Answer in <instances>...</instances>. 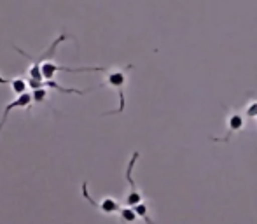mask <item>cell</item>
<instances>
[{
	"label": "cell",
	"instance_id": "cell-1",
	"mask_svg": "<svg viewBox=\"0 0 257 224\" xmlns=\"http://www.w3.org/2000/svg\"><path fill=\"white\" fill-rule=\"evenodd\" d=\"M65 41H68V35L67 34H61L60 37H56L53 41V44L49 46L48 49H46L44 53H42L41 56H37V58H30L27 55V53L23 51V49H20V48H14L18 53H21L23 56H27L28 60H30V67H28V79L30 81H35V82H42L44 79H42V72H41V67H42V63L44 61H49L51 58L54 56V53H56V48L61 44V42H65Z\"/></svg>",
	"mask_w": 257,
	"mask_h": 224
},
{
	"label": "cell",
	"instance_id": "cell-2",
	"mask_svg": "<svg viewBox=\"0 0 257 224\" xmlns=\"http://www.w3.org/2000/svg\"><path fill=\"white\" fill-rule=\"evenodd\" d=\"M132 68V65H128L126 68H114V70L107 72V79H105V84H108L110 88H114L119 95V107L115 110L107 112V116L112 114H121L126 107V98H124V86L128 81V70Z\"/></svg>",
	"mask_w": 257,
	"mask_h": 224
},
{
	"label": "cell",
	"instance_id": "cell-3",
	"mask_svg": "<svg viewBox=\"0 0 257 224\" xmlns=\"http://www.w3.org/2000/svg\"><path fill=\"white\" fill-rule=\"evenodd\" d=\"M139 158H140V153L139 151H135V153L132 154V158H130L128 167H126V180H128L130 191L124 198V207H135V205H139L144 201V194L140 193L139 187H137V184H135V180H133V168H135V163L139 161Z\"/></svg>",
	"mask_w": 257,
	"mask_h": 224
},
{
	"label": "cell",
	"instance_id": "cell-4",
	"mask_svg": "<svg viewBox=\"0 0 257 224\" xmlns=\"http://www.w3.org/2000/svg\"><path fill=\"white\" fill-rule=\"evenodd\" d=\"M82 196H84V200L88 201L89 205H93V207L96 208V210H100L102 214L105 215H114V214H117L119 212V208L122 207L121 203H119L115 198H110V196H105L103 200H95V198L89 194V191H88V182H82Z\"/></svg>",
	"mask_w": 257,
	"mask_h": 224
},
{
	"label": "cell",
	"instance_id": "cell-5",
	"mask_svg": "<svg viewBox=\"0 0 257 224\" xmlns=\"http://www.w3.org/2000/svg\"><path fill=\"white\" fill-rule=\"evenodd\" d=\"M41 72H42V79L44 81H53V77L58 74V72H107V68L103 67H79V68H74V67H63V65H58L54 61H44L41 67Z\"/></svg>",
	"mask_w": 257,
	"mask_h": 224
},
{
	"label": "cell",
	"instance_id": "cell-6",
	"mask_svg": "<svg viewBox=\"0 0 257 224\" xmlns=\"http://www.w3.org/2000/svg\"><path fill=\"white\" fill-rule=\"evenodd\" d=\"M243 126H245L243 116H241L240 112L233 110L227 116V133L224 137H212V140L213 142H229L231 137H233L234 133H240L241 130H243Z\"/></svg>",
	"mask_w": 257,
	"mask_h": 224
},
{
	"label": "cell",
	"instance_id": "cell-7",
	"mask_svg": "<svg viewBox=\"0 0 257 224\" xmlns=\"http://www.w3.org/2000/svg\"><path fill=\"white\" fill-rule=\"evenodd\" d=\"M28 105H32V95L30 93H23V95L16 96L11 103H7V107L4 109L2 119H0V132H2L4 125H6V121H7V118H9L11 112L16 110V109H27Z\"/></svg>",
	"mask_w": 257,
	"mask_h": 224
},
{
	"label": "cell",
	"instance_id": "cell-8",
	"mask_svg": "<svg viewBox=\"0 0 257 224\" xmlns=\"http://www.w3.org/2000/svg\"><path fill=\"white\" fill-rule=\"evenodd\" d=\"M0 84H9L11 89H13L14 95H16V96H20V95H23V93H27V88H28L27 81H25V79H21V77H18V79H7V77H2V75H0Z\"/></svg>",
	"mask_w": 257,
	"mask_h": 224
},
{
	"label": "cell",
	"instance_id": "cell-9",
	"mask_svg": "<svg viewBox=\"0 0 257 224\" xmlns=\"http://www.w3.org/2000/svg\"><path fill=\"white\" fill-rule=\"evenodd\" d=\"M133 208V212L137 214V217H140L146 224H156L153 219H151V214H149V205L147 203H139V205H135V207H132Z\"/></svg>",
	"mask_w": 257,
	"mask_h": 224
},
{
	"label": "cell",
	"instance_id": "cell-10",
	"mask_svg": "<svg viewBox=\"0 0 257 224\" xmlns=\"http://www.w3.org/2000/svg\"><path fill=\"white\" fill-rule=\"evenodd\" d=\"M117 214H119V219H121L122 224H135L139 221V217H137V214L133 212L132 207H121Z\"/></svg>",
	"mask_w": 257,
	"mask_h": 224
},
{
	"label": "cell",
	"instance_id": "cell-11",
	"mask_svg": "<svg viewBox=\"0 0 257 224\" xmlns=\"http://www.w3.org/2000/svg\"><path fill=\"white\" fill-rule=\"evenodd\" d=\"M48 98V91H46V88H39V89H34V95H32V102H44V100Z\"/></svg>",
	"mask_w": 257,
	"mask_h": 224
},
{
	"label": "cell",
	"instance_id": "cell-12",
	"mask_svg": "<svg viewBox=\"0 0 257 224\" xmlns=\"http://www.w3.org/2000/svg\"><path fill=\"white\" fill-rule=\"evenodd\" d=\"M247 118H250V119L257 118V100H255V102H252V103H248V107H247Z\"/></svg>",
	"mask_w": 257,
	"mask_h": 224
}]
</instances>
